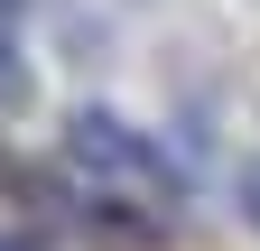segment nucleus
Here are the masks:
<instances>
[{"instance_id": "obj_2", "label": "nucleus", "mask_w": 260, "mask_h": 251, "mask_svg": "<svg viewBox=\"0 0 260 251\" xmlns=\"http://www.w3.org/2000/svg\"><path fill=\"white\" fill-rule=\"evenodd\" d=\"M242 214H251V224H260V159L242 168Z\"/></svg>"}, {"instance_id": "obj_1", "label": "nucleus", "mask_w": 260, "mask_h": 251, "mask_svg": "<svg viewBox=\"0 0 260 251\" xmlns=\"http://www.w3.org/2000/svg\"><path fill=\"white\" fill-rule=\"evenodd\" d=\"M65 168H75L84 186H103V196H140L149 214H177V168H168V149L140 140V131L112 121V112H84L75 131H65Z\"/></svg>"}, {"instance_id": "obj_3", "label": "nucleus", "mask_w": 260, "mask_h": 251, "mask_svg": "<svg viewBox=\"0 0 260 251\" xmlns=\"http://www.w3.org/2000/svg\"><path fill=\"white\" fill-rule=\"evenodd\" d=\"M0 251H38V242H19V233H10V242H0Z\"/></svg>"}]
</instances>
